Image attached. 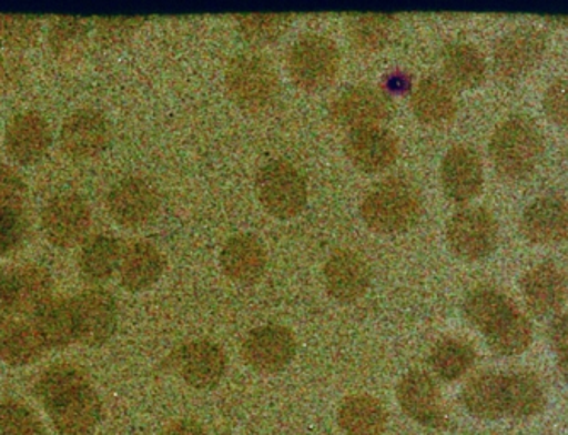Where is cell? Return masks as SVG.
I'll list each match as a JSON object with an SVG mask.
<instances>
[{
  "instance_id": "f546056e",
  "label": "cell",
  "mask_w": 568,
  "mask_h": 435,
  "mask_svg": "<svg viewBox=\"0 0 568 435\" xmlns=\"http://www.w3.org/2000/svg\"><path fill=\"white\" fill-rule=\"evenodd\" d=\"M443 70L449 85L471 91L484 84L487 63L480 50L468 43H453L443 53Z\"/></svg>"
},
{
  "instance_id": "9a60e30c",
  "label": "cell",
  "mask_w": 568,
  "mask_h": 435,
  "mask_svg": "<svg viewBox=\"0 0 568 435\" xmlns=\"http://www.w3.org/2000/svg\"><path fill=\"white\" fill-rule=\"evenodd\" d=\"M397 399L402 411L412 421L429 428L446 425L445 403L436 381L423 371H410L397 386Z\"/></svg>"
},
{
  "instance_id": "ab89813d",
  "label": "cell",
  "mask_w": 568,
  "mask_h": 435,
  "mask_svg": "<svg viewBox=\"0 0 568 435\" xmlns=\"http://www.w3.org/2000/svg\"><path fill=\"white\" fill-rule=\"evenodd\" d=\"M239 33L254 47L276 43L293 22L290 14H239L234 18Z\"/></svg>"
},
{
  "instance_id": "d6986e66",
  "label": "cell",
  "mask_w": 568,
  "mask_h": 435,
  "mask_svg": "<svg viewBox=\"0 0 568 435\" xmlns=\"http://www.w3.org/2000/svg\"><path fill=\"white\" fill-rule=\"evenodd\" d=\"M220 265L225 276L242 286L263 280L267 267V251L261 239L252 233H239L226 240L220 252Z\"/></svg>"
},
{
  "instance_id": "30bf717a",
  "label": "cell",
  "mask_w": 568,
  "mask_h": 435,
  "mask_svg": "<svg viewBox=\"0 0 568 435\" xmlns=\"http://www.w3.org/2000/svg\"><path fill=\"white\" fill-rule=\"evenodd\" d=\"M390 114V99L372 85L347 89L328 108L332 123L349 131L379 127Z\"/></svg>"
},
{
  "instance_id": "4316f807",
  "label": "cell",
  "mask_w": 568,
  "mask_h": 435,
  "mask_svg": "<svg viewBox=\"0 0 568 435\" xmlns=\"http://www.w3.org/2000/svg\"><path fill=\"white\" fill-rule=\"evenodd\" d=\"M463 403L474 417L497 421L506 417V380L504 374L481 373L463 388Z\"/></svg>"
},
{
  "instance_id": "2e32d148",
  "label": "cell",
  "mask_w": 568,
  "mask_h": 435,
  "mask_svg": "<svg viewBox=\"0 0 568 435\" xmlns=\"http://www.w3.org/2000/svg\"><path fill=\"white\" fill-rule=\"evenodd\" d=\"M343 149L357 171L382 174L397 162L398 140L385 128H363L347 133Z\"/></svg>"
},
{
  "instance_id": "277c9868",
  "label": "cell",
  "mask_w": 568,
  "mask_h": 435,
  "mask_svg": "<svg viewBox=\"0 0 568 435\" xmlns=\"http://www.w3.org/2000/svg\"><path fill=\"white\" fill-rule=\"evenodd\" d=\"M286 69L293 84L302 91H325L339 73V48L321 34H305L290 48Z\"/></svg>"
},
{
  "instance_id": "4fadbf2b",
  "label": "cell",
  "mask_w": 568,
  "mask_h": 435,
  "mask_svg": "<svg viewBox=\"0 0 568 435\" xmlns=\"http://www.w3.org/2000/svg\"><path fill=\"white\" fill-rule=\"evenodd\" d=\"M111 142L110 121L95 109H79L63 121L60 146L73 160H92L106 152Z\"/></svg>"
},
{
  "instance_id": "3957f363",
  "label": "cell",
  "mask_w": 568,
  "mask_h": 435,
  "mask_svg": "<svg viewBox=\"0 0 568 435\" xmlns=\"http://www.w3.org/2000/svg\"><path fill=\"white\" fill-rule=\"evenodd\" d=\"M225 88L229 98L244 113L263 114L280 99L281 82L270 59L257 51H244L230 62Z\"/></svg>"
},
{
  "instance_id": "8d00e7d4",
  "label": "cell",
  "mask_w": 568,
  "mask_h": 435,
  "mask_svg": "<svg viewBox=\"0 0 568 435\" xmlns=\"http://www.w3.org/2000/svg\"><path fill=\"white\" fill-rule=\"evenodd\" d=\"M514 305L509 297L494 287L481 286L471 291L465 300L463 312L471 325L477 326L481 334H487L507 313L513 312Z\"/></svg>"
},
{
  "instance_id": "603a6c76",
  "label": "cell",
  "mask_w": 568,
  "mask_h": 435,
  "mask_svg": "<svg viewBox=\"0 0 568 435\" xmlns=\"http://www.w3.org/2000/svg\"><path fill=\"white\" fill-rule=\"evenodd\" d=\"M47 412L62 434L85 435L101 421L102 403L89 383L48 406Z\"/></svg>"
},
{
  "instance_id": "f907efd6",
  "label": "cell",
  "mask_w": 568,
  "mask_h": 435,
  "mask_svg": "<svg viewBox=\"0 0 568 435\" xmlns=\"http://www.w3.org/2000/svg\"><path fill=\"white\" fill-rule=\"evenodd\" d=\"M162 435H209L197 422L194 421H175L165 427Z\"/></svg>"
},
{
  "instance_id": "44dd1931",
  "label": "cell",
  "mask_w": 568,
  "mask_h": 435,
  "mask_svg": "<svg viewBox=\"0 0 568 435\" xmlns=\"http://www.w3.org/2000/svg\"><path fill=\"white\" fill-rule=\"evenodd\" d=\"M523 236L536 245H558L568 240V203L547 196L532 201L519 222Z\"/></svg>"
},
{
  "instance_id": "7c38bea8",
  "label": "cell",
  "mask_w": 568,
  "mask_h": 435,
  "mask_svg": "<svg viewBox=\"0 0 568 435\" xmlns=\"http://www.w3.org/2000/svg\"><path fill=\"white\" fill-rule=\"evenodd\" d=\"M106 204L118 225L123 229H142L158 216L161 198L145 179L126 178L111 188Z\"/></svg>"
},
{
  "instance_id": "e0dca14e",
  "label": "cell",
  "mask_w": 568,
  "mask_h": 435,
  "mask_svg": "<svg viewBox=\"0 0 568 435\" xmlns=\"http://www.w3.org/2000/svg\"><path fill=\"white\" fill-rule=\"evenodd\" d=\"M324 283L332 300L349 305L368 293L372 269L357 252L339 249L325 262Z\"/></svg>"
},
{
  "instance_id": "6da1fadb",
  "label": "cell",
  "mask_w": 568,
  "mask_h": 435,
  "mask_svg": "<svg viewBox=\"0 0 568 435\" xmlns=\"http://www.w3.org/2000/svg\"><path fill=\"white\" fill-rule=\"evenodd\" d=\"M423 214V194L414 182L388 178L369 189L361 203L363 222L376 233H402L416 226Z\"/></svg>"
},
{
  "instance_id": "816d5d0a",
  "label": "cell",
  "mask_w": 568,
  "mask_h": 435,
  "mask_svg": "<svg viewBox=\"0 0 568 435\" xmlns=\"http://www.w3.org/2000/svg\"><path fill=\"white\" fill-rule=\"evenodd\" d=\"M557 366L561 377L568 383V351L557 354Z\"/></svg>"
},
{
  "instance_id": "ffe728a7",
  "label": "cell",
  "mask_w": 568,
  "mask_h": 435,
  "mask_svg": "<svg viewBox=\"0 0 568 435\" xmlns=\"http://www.w3.org/2000/svg\"><path fill=\"white\" fill-rule=\"evenodd\" d=\"M51 145V130L41 114L28 111L12 118L6 128L4 146L8 155L22 165L40 162Z\"/></svg>"
},
{
  "instance_id": "4dcf8cb0",
  "label": "cell",
  "mask_w": 568,
  "mask_h": 435,
  "mask_svg": "<svg viewBox=\"0 0 568 435\" xmlns=\"http://www.w3.org/2000/svg\"><path fill=\"white\" fill-rule=\"evenodd\" d=\"M386 421L385 406L369 395L347 396L337 412V422L347 435H382Z\"/></svg>"
},
{
  "instance_id": "5b68a950",
  "label": "cell",
  "mask_w": 568,
  "mask_h": 435,
  "mask_svg": "<svg viewBox=\"0 0 568 435\" xmlns=\"http://www.w3.org/2000/svg\"><path fill=\"white\" fill-rule=\"evenodd\" d=\"M255 194L264 210L277 220H292L305 210L308 184L288 160H271L255 178Z\"/></svg>"
},
{
  "instance_id": "83f0119b",
  "label": "cell",
  "mask_w": 568,
  "mask_h": 435,
  "mask_svg": "<svg viewBox=\"0 0 568 435\" xmlns=\"http://www.w3.org/2000/svg\"><path fill=\"white\" fill-rule=\"evenodd\" d=\"M124 245L114 236L95 235L82 245L79 272L89 284L106 283L118 272Z\"/></svg>"
},
{
  "instance_id": "c3c4849f",
  "label": "cell",
  "mask_w": 568,
  "mask_h": 435,
  "mask_svg": "<svg viewBox=\"0 0 568 435\" xmlns=\"http://www.w3.org/2000/svg\"><path fill=\"white\" fill-rule=\"evenodd\" d=\"M548 338H550L551 347L557 354L568 351V313L558 316L554 320L548 331Z\"/></svg>"
},
{
  "instance_id": "7402d4cb",
  "label": "cell",
  "mask_w": 568,
  "mask_h": 435,
  "mask_svg": "<svg viewBox=\"0 0 568 435\" xmlns=\"http://www.w3.org/2000/svg\"><path fill=\"white\" fill-rule=\"evenodd\" d=\"M521 293L529 312L545 318L560 312L567 296V283L557 265L539 264L523 276Z\"/></svg>"
},
{
  "instance_id": "d6a6232c",
  "label": "cell",
  "mask_w": 568,
  "mask_h": 435,
  "mask_svg": "<svg viewBox=\"0 0 568 435\" xmlns=\"http://www.w3.org/2000/svg\"><path fill=\"white\" fill-rule=\"evenodd\" d=\"M34 326L47 348H63L75 341L72 305L63 297H53L34 315Z\"/></svg>"
},
{
  "instance_id": "e575fe53",
  "label": "cell",
  "mask_w": 568,
  "mask_h": 435,
  "mask_svg": "<svg viewBox=\"0 0 568 435\" xmlns=\"http://www.w3.org/2000/svg\"><path fill=\"white\" fill-rule=\"evenodd\" d=\"M488 347L499 356H519L531 345L532 328L529 320L523 313L514 308L507 313L500 322L484 334Z\"/></svg>"
},
{
  "instance_id": "d590c367",
  "label": "cell",
  "mask_w": 568,
  "mask_h": 435,
  "mask_svg": "<svg viewBox=\"0 0 568 435\" xmlns=\"http://www.w3.org/2000/svg\"><path fill=\"white\" fill-rule=\"evenodd\" d=\"M91 30L92 21L88 18L63 16V18L53 19L48 31L51 53L63 62L79 59V54H82V50L88 44Z\"/></svg>"
},
{
  "instance_id": "b9f144b4",
  "label": "cell",
  "mask_w": 568,
  "mask_h": 435,
  "mask_svg": "<svg viewBox=\"0 0 568 435\" xmlns=\"http://www.w3.org/2000/svg\"><path fill=\"white\" fill-rule=\"evenodd\" d=\"M0 435H43V427L28 406L8 402L0 405Z\"/></svg>"
},
{
  "instance_id": "52a82bcc",
  "label": "cell",
  "mask_w": 568,
  "mask_h": 435,
  "mask_svg": "<svg viewBox=\"0 0 568 435\" xmlns=\"http://www.w3.org/2000/svg\"><path fill=\"white\" fill-rule=\"evenodd\" d=\"M547 50L544 31L521 26L504 34L494 48V72L504 82H518L528 75Z\"/></svg>"
},
{
  "instance_id": "9c48e42d",
  "label": "cell",
  "mask_w": 568,
  "mask_h": 435,
  "mask_svg": "<svg viewBox=\"0 0 568 435\" xmlns=\"http://www.w3.org/2000/svg\"><path fill=\"white\" fill-rule=\"evenodd\" d=\"M92 216L88 203L75 194H62L48 201L41 213V226L51 245L72 249L84 242L91 230Z\"/></svg>"
},
{
  "instance_id": "7a4b0ae2",
  "label": "cell",
  "mask_w": 568,
  "mask_h": 435,
  "mask_svg": "<svg viewBox=\"0 0 568 435\" xmlns=\"http://www.w3.org/2000/svg\"><path fill=\"white\" fill-rule=\"evenodd\" d=\"M488 152L500 178L519 181L531 174L541 160L544 134L529 117L507 118L494 131Z\"/></svg>"
},
{
  "instance_id": "f1b7e54d",
  "label": "cell",
  "mask_w": 568,
  "mask_h": 435,
  "mask_svg": "<svg viewBox=\"0 0 568 435\" xmlns=\"http://www.w3.org/2000/svg\"><path fill=\"white\" fill-rule=\"evenodd\" d=\"M14 313L34 318L38 312L53 300V280L43 267L26 265L11 274Z\"/></svg>"
},
{
  "instance_id": "1f68e13d",
  "label": "cell",
  "mask_w": 568,
  "mask_h": 435,
  "mask_svg": "<svg viewBox=\"0 0 568 435\" xmlns=\"http://www.w3.org/2000/svg\"><path fill=\"white\" fill-rule=\"evenodd\" d=\"M506 380V417L529 418L547 406L544 385L531 373L504 374Z\"/></svg>"
},
{
  "instance_id": "5bb4252c",
  "label": "cell",
  "mask_w": 568,
  "mask_h": 435,
  "mask_svg": "<svg viewBox=\"0 0 568 435\" xmlns=\"http://www.w3.org/2000/svg\"><path fill=\"white\" fill-rule=\"evenodd\" d=\"M175 373L196 390L219 386L226 373L223 348L212 341H193L181 345L171 356Z\"/></svg>"
},
{
  "instance_id": "836d02e7",
  "label": "cell",
  "mask_w": 568,
  "mask_h": 435,
  "mask_svg": "<svg viewBox=\"0 0 568 435\" xmlns=\"http://www.w3.org/2000/svg\"><path fill=\"white\" fill-rule=\"evenodd\" d=\"M397 18L390 14H353L346 19L347 38L356 50L375 53L394 34Z\"/></svg>"
},
{
  "instance_id": "ac0fdd59",
  "label": "cell",
  "mask_w": 568,
  "mask_h": 435,
  "mask_svg": "<svg viewBox=\"0 0 568 435\" xmlns=\"http://www.w3.org/2000/svg\"><path fill=\"white\" fill-rule=\"evenodd\" d=\"M439 175L443 191L455 203H470L484 188V165L474 146H452L443 159Z\"/></svg>"
},
{
  "instance_id": "74e56055",
  "label": "cell",
  "mask_w": 568,
  "mask_h": 435,
  "mask_svg": "<svg viewBox=\"0 0 568 435\" xmlns=\"http://www.w3.org/2000/svg\"><path fill=\"white\" fill-rule=\"evenodd\" d=\"M475 357H477L475 348L467 341L446 337L434 345L429 364L437 377L456 381L474 367Z\"/></svg>"
},
{
  "instance_id": "ba28073f",
  "label": "cell",
  "mask_w": 568,
  "mask_h": 435,
  "mask_svg": "<svg viewBox=\"0 0 568 435\" xmlns=\"http://www.w3.org/2000/svg\"><path fill=\"white\" fill-rule=\"evenodd\" d=\"M75 341L85 347H101L106 344L118 326V303L113 294L104 290L82 291L70 300Z\"/></svg>"
},
{
  "instance_id": "ee69618b",
  "label": "cell",
  "mask_w": 568,
  "mask_h": 435,
  "mask_svg": "<svg viewBox=\"0 0 568 435\" xmlns=\"http://www.w3.org/2000/svg\"><path fill=\"white\" fill-rule=\"evenodd\" d=\"M26 220L21 210H0V255L12 254L26 239Z\"/></svg>"
},
{
  "instance_id": "cb8c5ba5",
  "label": "cell",
  "mask_w": 568,
  "mask_h": 435,
  "mask_svg": "<svg viewBox=\"0 0 568 435\" xmlns=\"http://www.w3.org/2000/svg\"><path fill=\"white\" fill-rule=\"evenodd\" d=\"M412 113L427 127H445L455 120L458 101L452 85L436 77L420 80L410 95Z\"/></svg>"
},
{
  "instance_id": "f6af8a7d",
  "label": "cell",
  "mask_w": 568,
  "mask_h": 435,
  "mask_svg": "<svg viewBox=\"0 0 568 435\" xmlns=\"http://www.w3.org/2000/svg\"><path fill=\"white\" fill-rule=\"evenodd\" d=\"M26 198L28 188L21 175L6 163H0V210H21Z\"/></svg>"
},
{
  "instance_id": "8992f818",
  "label": "cell",
  "mask_w": 568,
  "mask_h": 435,
  "mask_svg": "<svg viewBox=\"0 0 568 435\" xmlns=\"http://www.w3.org/2000/svg\"><path fill=\"white\" fill-rule=\"evenodd\" d=\"M449 249L465 261H480L496 251L499 225L484 208H463L449 218L446 225Z\"/></svg>"
},
{
  "instance_id": "f5cc1de1",
  "label": "cell",
  "mask_w": 568,
  "mask_h": 435,
  "mask_svg": "<svg viewBox=\"0 0 568 435\" xmlns=\"http://www.w3.org/2000/svg\"><path fill=\"white\" fill-rule=\"evenodd\" d=\"M547 21L555 26H568V18H547Z\"/></svg>"
},
{
  "instance_id": "484cf974",
  "label": "cell",
  "mask_w": 568,
  "mask_h": 435,
  "mask_svg": "<svg viewBox=\"0 0 568 435\" xmlns=\"http://www.w3.org/2000/svg\"><path fill=\"white\" fill-rule=\"evenodd\" d=\"M44 347L33 320L11 318L0 322V361L21 367L43 357Z\"/></svg>"
},
{
  "instance_id": "8fae6325",
  "label": "cell",
  "mask_w": 568,
  "mask_h": 435,
  "mask_svg": "<svg viewBox=\"0 0 568 435\" xmlns=\"http://www.w3.org/2000/svg\"><path fill=\"white\" fill-rule=\"evenodd\" d=\"M296 354V338L280 323L254 328L242 345V357L257 373L274 374L288 367Z\"/></svg>"
},
{
  "instance_id": "7bdbcfd3",
  "label": "cell",
  "mask_w": 568,
  "mask_h": 435,
  "mask_svg": "<svg viewBox=\"0 0 568 435\" xmlns=\"http://www.w3.org/2000/svg\"><path fill=\"white\" fill-rule=\"evenodd\" d=\"M146 21H149L146 18H98L94 21L95 38L102 47H120L126 43Z\"/></svg>"
},
{
  "instance_id": "f35d334b",
  "label": "cell",
  "mask_w": 568,
  "mask_h": 435,
  "mask_svg": "<svg viewBox=\"0 0 568 435\" xmlns=\"http://www.w3.org/2000/svg\"><path fill=\"white\" fill-rule=\"evenodd\" d=\"M84 385H89V377L84 370L73 364H57L41 374L37 383V396L44 408H48Z\"/></svg>"
},
{
  "instance_id": "bcb514c9",
  "label": "cell",
  "mask_w": 568,
  "mask_h": 435,
  "mask_svg": "<svg viewBox=\"0 0 568 435\" xmlns=\"http://www.w3.org/2000/svg\"><path fill=\"white\" fill-rule=\"evenodd\" d=\"M544 109L548 120L568 130V77L555 80L544 95Z\"/></svg>"
},
{
  "instance_id": "d4e9b609",
  "label": "cell",
  "mask_w": 568,
  "mask_h": 435,
  "mask_svg": "<svg viewBox=\"0 0 568 435\" xmlns=\"http://www.w3.org/2000/svg\"><path fill=\"white\" fill-rule=\"evenodd\" d=\"M164 271V255L149 242H133L126 245L118 269L121 284L130 293L150 290L161 280Z\"/></svg>"
},
{
  "instance_id": "681fc988",
  "label": "cell",
  "mask_w": 568,
  "mask_h": 435,
  "mask_svg": "<svg viewBox=\"0 0 568 435\" xmlns=\"http://www.w3.org/2000/svg\"><path fill=\"white\" fill-rule=\"evenodd\" d=\"M12 315H16V313L11 277L0 274V322L11 318Z\"/></svg>"
},
{
  "instance_id": "60d3db41",
  "label": "cell",
  "mask_w": 568,
  "mask_h": 435,
  "mask_svg": "<svg viewBox=\"0 0 568 435\" xmlns=\"http://www.w3.org/2000/svg\"><path fill=\"white\" fill-rule=\"evenodd\" d=\"M41 21L31 16L0 14V41L12 51H24L37 43Z\"/></svg>"
},
{
  "instance_id": "7dc6e473",
  "label": "cell",
  "mask_w": 568,
  "mask_h": 435,
  "mask_svg": "<svg viewBox=\"0 0 568 435\" xmlns=\"http://www.w3.org/2000/svg\"><path fill=\"white\" fill-rule=\"evenodd\" d=\"M26 65L16 57L0 54V94L12 91L24 79Z\"/></svg>"
}]
</instances>
